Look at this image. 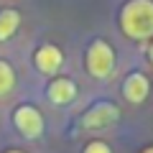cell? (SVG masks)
<instances>
[{
	"mask_svg": "<svg viewBox=\"0 0 153 153\" xmlns=\"http://www.w3.org/2000/svg\"><path fill=\"white\" fill-rule=\"evenodd\" d=\"M13 125H16V130L21 133L26 140H36V138L44 135V115H41V110L33 107V105H21V107H16V112H13Z\"/></svg>",
	"mask_w": 153,
	"mask_h": 153,
	"instance_id": "obj_4",
	"label": "cell"
},
{
	"mask_svg": "<svg viewBox=\"0 0 153 153\" xmlns=\"http://www.w3.org/2000/svg\"><path fill=\"white\" fill-rule=\"evenodd\" d=\"M117 120H120L117 105L107 102V100H100V102H94L92 107L82 115L79 123H82L84 130H107V128H112Z\"/></svg>",
	"mask_w": 153,
	"mask_h": 153,
	"instance_id": "obj_3",
	"label": "cell"
},
{
	"mask_svg": "<svg viewBox=\"0 0 153 153\" xmlns=\"http://www.w3.org/2000/svg\"><path fill=\"white\" fill-rule=\"evenodd\" d=\"M140 153H153V146H146V148H143Z\"/></svg>",
	"mask_w": 153,
	"mask_h": 153,
	"instance_id": "obj_12",
	"label": "cell"
},
{
	"mask_svg": "<svg viewBox=\"0 0 153 153\" xmlns=\"http://www.w3.org/2000/svg\"><path fill=\"white\" fill-rule=\"evenodd\" d=\"M33 64H36V69L41 71V74L59 76L61 66H64V51L56 44H44V46H38L36 56H33Z\"/></svg>",
	"mask_w": 153,
	"mask_h": 153,
	"instance_id": "obj_5",
	"label": "cell"
},
{
	"mask_svg": "<svg viewBox=\"0 0 153 153\" xmlns=\"http://www.w3.org/2000/svg\"><path fill=\"white\" fill-rule=\"evenodd\" d=\"M148 92H151V82L143 71H130L123 79V97L130 105H143L148 100Z\"/></svg>",
	"mask_w": 153,
	"mask_h": 153,
	"instance_id": "obj_6",
	"label": "cell"
},
{
	"mask_svg": "<svg viewBox=\"0 0 153 153\" xmlns=\"http://www.w3.org/2000/svg\"><path fill=\"white\" fill-rule=\"evenodd\" d=\"M13 89H16V69L10 66V61L0 59V97H8Z\"/></svg>",
	"mask_w": 153,
	"mask_h": 153,
	"instance_id": "obj_9",
	"label": "cell"
},
{
	"mask_svg": "<svg viewBox=\"0 0 153 153\" xmlns=\"http://www.w3.org/2000/svg\"><path fill=\"white\" fill-rule=\"evenodd\" d=\"M3 153H23V151H18V148H10V151H3Z\"/></svg>",
	"mask_w": 153,
	"mask_h": 153,
	"instance_id": "obj_13",
	"label": "cell"
},
{
	"mask_svg": "<svg viewBox=\"0 0 153 153\" xmlns=\"http://www.w3.org/2000/svg\"><path fill=\"white\" fill-rule=\"evenodd\" d=\"M46 97L51 105H69L76 97V84L69 76H51L49 87H46Z\"/></svg>",
	"mask_w": 153,
	"mask_h": 153,
	"instance_id": "obj_7",
	"label": "cell"
},
{
	"mask_svg": "<svg viewBox=\"0 0 153 153\" xmlns=\"http://www.w3.org/2000/svg\"><path fill=\"white\" fill-rule=\"evenodd\" d=\"M84 69L92 79H107L115 69V49L105 38H94L84 51Z\"/></svg>",
	"mask_w": 153,
	"mask_h": 153,
	"instance_id": "obj_2",
	"label": "cell"
},
{
	"mask_svg": "<svg viewBox=\"0 0 153 153\" xmlns=\"http://www.w3.org/2000/svg\"><path fill=\"white\" fill-rule=\"evenodd\" d=\"M148 61L153 64V38H151V44H148Z\"/></svg>",
	"mask_w": 153,
	"mask_h": 153,
	"instance_id": "obj_11",
	"label": "cell"
},
{
	"mask_svg": "<svg viewBox=\"0 0 153 153\" xmlns=\"http://www.w3.org/2000/svg\"><path fill=\"white\" fill-rule=\"evenodd\" d=\"M18 28H21V13L16 8H3L0 10V44L10 41Z\"/></svg>",
	"mask_w": 153,
	"mask_h": 153,
	"instance_id": "obj_8",
	"label": "cell"
},
{
	"mask_svg": "<svg viewBox=\"0 0 153 153\" xmlns=\"http://www.w3.org/2000/svg\"><path fill=\"white\" fill-rule=\"evenodd\" d=\"M82 153H112V148H110L105 140H89Z\"/></svg>",
	"mask_w": 153,
	"mask_h": 153,
	"instance_id": "obj_10",
	"label": "cell"
},
{
	"mask_svg": "<svg viewBox=\"0 0 153 153\" xmlns=\"http://www.w3.org/2000/svg\"><path fill=\"white\" fill-rule=\"evenodd\" d=\"M120 31L130 41L153 38V0H128L120 8Z\"/></svg>",
	"mask_w": 153,
	"mask_h": 153,
	"instance_id": "obj_1",
	"label": "cell"
}]
</instances>
